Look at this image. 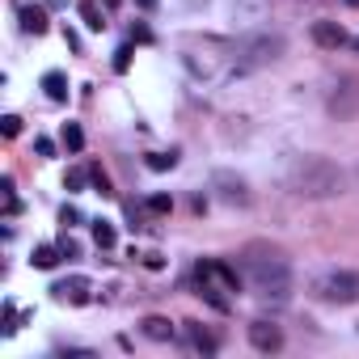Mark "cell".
<instances>
[{
    "label": "cell",
    "mask_w": 359,
    "mask_h": 359,
    "mask_svg": "<svg viewBox=\"0 0 359 359\" xmlns=\"http://www.w3.org/2000/svg\"><path fill=\"white\" fill-rule=\"evenodd\" d=\"M241 271H245V279H250V287H254L258 300L283 304L292 296V262L283 258V250H275L266 241H254L241 254Z\"/></svg>",
    "instance_id": "obj_1"
},
{
    "label": "cell",
    "mask_w": 359,
    "mask_h": 359,
    "mask_svg": "<svg viewBox=\"0 0 359 359\" xmlns=\"http://www.w3.org/2000/svg\"><path fill=\"white\" fill-rule=\"evenodd\" d=\"M283 182L296 199H338V195H346L342 165H334L330 156H317V152L296 156L283 173Z\"/></svg>",
    "instance_id": "obj_2"
},
{
    "label": "cell",
    "mask_w": 359,
    "mask_h": 359,
    "mask_svg": "<svg viewBox=\"0 0 359 359\" xmlns=\"http://www.w3.org/2000/svg\"><path fill=\"white\" fill-rule=\"evenodd\" d=\"M283 51H287V39L279 30H258V34H250L233 47V72L245 76V72L271 68L275 60H283Z\"/></svg>",
    "instance_id": "obj_3"
},
{
    "label": "cell",
    "mask_w": 359,
    "mask_h": 359,
    "mask_svg": "<svg viewBox=\"0 0 359 359\" xmlns=\"http://www.w3.org/2000/svg\"><path fill=\"white\" fill-rule=\"evenodd\" d=\"M309 287L325 304H355L359 300V271H321V275H313Z\"/></svg>",
    "instance_id": "obj_4"
},
{
    "label": "cell",
    "mask_w": 359,
    "mask_h": 359,
    "mask_svg": "<svg viewBox=\"0 0 359 359\" xmlns=\"http://www.w3.org/2000/svg\"><path fill=\"white\" fill-rule=\"evenodd\" d=\"M325 110H330V118L351 123L359 114V76H338L330 97H325Z\"/></svg>",
    "instance_id": "obj_5"
},
{
    "label": "cell",
    "mask_w": 359,
    "mask_h": 359,
    "mask_svg": "<svg viewBox=\"0 0 359 359\" xmlns=\"http://www.w3.org/2000/svg\"><path fill=\"white\" fill-rule=\"evenodd\" d=\"M195 283H208V287H220L224 296H237L241 292V275L224 262V258H203L195 266Z\"/></svg>",
    "instance_id": "obj_6"
},
{
    "label": "cell",
    "mask_w": 359,
    "mask_h": 359,
    "mask_svg": "<svg viewBox=\"0 0 359 359\" xmlns=\"http://www.w3.org/2000/svg\"><path fill=\"white\" fill-rule=\"evenodd\" d=\"M212 191H216V199L229 203V208H250V203H254L250 182H245L241 173H233V169H216V173H212Z\"/></svg>",
    "instance_id": "obj_7"
},
{
    "label": "cell",
    "mask_w": 359,
    "mask_h": 359,
    "mask_svg": "<svg viewBox=\"0 0 359 359\" xmlns=\"http://www.w3.org/2000/svg\"><path fill=\"white\" fill-rule=\"evenodd\" d=\"M89 292H93V283L85 275H68V279H55L51 283V296L60 304H89Z\"/></svg>",
    "instance_id": "obj_8"
},
{
    "label": "cell",
    "mask_w": 359,
    "mask_h": 359,
    "mask_svg": "<svg viewBox=\"0 0 359 359\" xmlns=\"http://www.w3.org/2000/svg\"><path fill=\"white\" fill-rule=\"evenodd\" d=\"M250 346L254 351H262V355H275V351H283V330L275 325V321H254L250 325Z\"/></svg>",
    "instance_id": "obj_9"
},
{
    "label": "cell",
    "mask_w": 359,
    "mask_h": 359,
    "mask_svg": "<svg viewBox=\"0 0 359 359\" xmlns=\"http://www.w3.org/2000/svg\"><path fill=\"white\" fill-rule=\"evenodd\" d=\"M309 34H313V43H317L321 51H338L342 43H351V39H346V30H342L338 22H313V30H309Z\"/></svg>",
    "instance_id": "obj_10"
},
{
    "label": "cell",
    "mask_w": 359,
    "mask_h": 359,
    "mask_svg": "<svg viewBox=\"0 0 359 359\" xmlns=\"http://www.w3.org/2000/svg\"><path fill=\"white\" fill-rule=\"evenodd\" d=\"M18 13H22V30H26V34H47V30H51L43 5H18Z\"/></svg>",
    "instance_id": "obj_11"
},
{
    "label": "cell",
    "mask_w": 359,
    "mask_h": 359,
    "mask_svg": "<svg viewBox=\"0 0 359 359\" xmlns=\"http://www.w3.org/2000/svg\"><path fill=\"white\" fill-rule=\"evenodd\" d=\"M140 334L144 338H152V342H173V325H169V317H156V313H148L144 321H140Z\"/></svg>",
    "instance_id": "obj_12"
},
{
    "label": "cell",
    "mask_w": 359,
    "mask_h": 359,
    "mask_svg": "<svg viewBox=\"0 0 359 359\" xmlns=\"http://www.w3.org/2000/svg\"><path fill=\"white\" fill-rule=\"evenodd\" d=\"M182 325H187V338H191V346H195V351H203V355H216V346H220V342H216V338H212V334H208L199 321H182Z\"/></svg>",
    "instance_id": "obj_13"
},
{
    "label": "cell",
    "mask_w": 359,
    "mask_h": 359,
    "mask_svg": "<svg viewBox=\"0 0 359 359\" xmlns=\"http://www.w3.org/2000/svg\"><path fill=\"white\" fill-rule=\"evenodd\" d=\"M30 262H34L39 271H55V266L64 262V250H60V245H34Z\"/></svg>",
    "instance_id": "obj_14"
},
{
    "label": "cell",
    "mask_w": 359,
    "mask_h": 359,
    "mask_svg": "<svg viewBox=\"0 0 359 359\" xmlns=\"http://www.w3.org/2000/svg\"><path fill=\"white\" fill-rule=\"evenodd\" d=\"M43 89L51 102H68V76L64 72H43Z\"/></svg>",
    "instance_id": "obj_15"
},
{
    "label": "cell",
    "mask_w": 359,
    "mask_h": 359,
    "mask_svg": "<svg viewBox=\"0 0 359 359\" xmlns=\"http://www.w3.org/2000/svg\"><path fill=\"white\" fill-rule=\"evenodd\" d=\"M76 13H81L85 30H106V13L93 5V0H81V5H76Z\"/></svg>",
    "instance_id": "obj_16"
},
{
    "label": "cell",
    "mask_w": 359,
    "mask_h": 359,
    "mask_svg": "<svg viewBox=\"0 0 359 359\" xmlns=\"http://www.w3.org/2000/svg\"><path fill=\"white\" fill-rule=\"evenodd\" d=\"M89 224H93V241H97L102 250H114V241H118L114 224H110V220H102V216H97V220H89Z\"/></svg>",
    "instance_id": "obj_17"
},
{
    "label": "cell",
    "mask_w": 359,
    "mask_h": 359,
    "mask_svg": "<svg viewBox=\"0 0 359 359\" xmlns=\"http://www.w3.org/2000/svg\"><path fill=\"white\" fill-rule=\"evenodd\" d=\"M60 140H64L68 152H81V148H85V131H81V123H64V135H60Z\"/></svg>",
    "instance_id": "obj_18"
},
{
    "label": "cell",
    "mask_w": 359,
    "mask_h": 359,
    "mask_svg": "<svg viewBox=\"0 0 359 359\" xmlns=\"http://www.w3.org/2000/svg\"><path fill=\"white\" fill-rule=\"evenodd\" d=\"M173 165H177V148H169V152H148V169L165 173V169H173Z\"/></svg>",
    "instance_id": "obj_19"
},
{
    "label": "cell",
    "mask_w": 359,
    "mask_h": 359,
    "mask_svg": "<svg viewBox=\"0 0 359 359\" xmlns=\"http://www.w3.org/2000/svg\"><path fill=\"white\" fill-rule=\"evenodd\" d=\"M85 182H89V169H68V173H64V191H68V195L85 191Z\"/></svg>",
    "instance_id": "obj_20"
},
{
    "label": "cell",
    "mask_w": 359,
    "mask_h": 359,
    "mask_svg": "<svg viewBox=\"0 0 359 359\" xmlns=\"http://www.w3.org/2000/svg\"><path fill=\"white\" fill-rule=\"evenodd\" d=\"M89 182H93V191H97V195H114V191H110V177H106V169H102V165H89Z\"/></svg>",
    "instance_id": "obj_21"
},
{
    "label": "cell",
    "mask_w": 359,
    "mask_h": 359,
    "mask_svg": "<svg viewBox=\"0 0 359 359\" xmlns=\"http://www.w3.org/2000/svg\"><path fill=\"white\" fill-rule=\"evenodd\" d=\"M131 55H135V47H131V43H123V47L114 51V72H127V68H131Z\"/></svg>",
    "instance_id": "obj_22"
},
{
    "label": "cell",
    "mask_w": 359,
    "mask_h": 359,
    "mask_svg": "<svg viewBox=\"0 0 359 359\" xmlns=\"http://www.w3.org/2000/svg\"><path fill=\"white\" fill-rule=\"evenodd\" d=\"M148 212L152 216H165V212H173V199L169 195H148Z\"/></svg>",
    "instance_id": "obj_23"
},
{
    "label": "cell",
    "mask_w": 359,
    "mask_h": 359,
    "mask_svg": "<svg viewBox=\"0 0 359 359\" xmlns=\"http://www.w3.org/2000/svg\"><path fill=\"white\" fill-rule=\"evenodd\" d=\"M60 224H64V229H72V224H81V212H76L72 203H64V208H60Z\"/></svg>",
    "instance_id": "obj_24"
},
{
    "label": "cell",
    "mask_w": 359,
    "mask_h": 359,
    "mask_svg": "<svg viewBox=\"0 0 359 359\" xmlns=\"http://www.w3.org/2000/svg\"><path fill=\"white\" fill-rule=\"evenodd\" d=\"M0 127H5V135L13 140V135L22 131V118H18V114H5V118H0Z\"/></svg>",
    "instance_id": "obj_25"
},
{
    "label": "cell",
    "mask_w": 359,
    "mask_h": 359,
    "mask_svg": "<svg viewBox=\"0 0 359 359\" xmlns=\"http://www.w3.org/2000/svg\"><path fill=\"white\" fill-rule=\"evenodd\" d=\"M34 152H39V156H55V144H51L47 135H39V140H34Z\"/></svg>",
    "instance_id": "obj_26"
},
{
    "label": "cell",
    "mask_w": 359,
    "mask_h": 359,
    "mask_svg": "<svg viewBox=\"0 0 359 359\" xmlns=\"http://www.w3.org/2000/svg\"><path fill=\"white\" fill-rule=\"evenodd\" d=\"M60 250H64V258H81V245L72 237H60Z\"/></svg>",
    "instance_id": "obj_27"
},
{
    "label": "cell",
    "mask_w": 359,
    "mask_h": 359,
    "mask_svg": "<svg viewBox=\"0 0 359 359\" xmlns=\"http://www.w3.org/2000/svg\"><path fill=\"white\" fill-rule=\"evenodd\" d=\"M229 5H237V9H254V13H258L266 0H229Z\"/></svg>",
    "instance_id": "obj_28"
},
{
    "label": "cell",
    "mask_w": 359,
    "mask_h": 359,
    "mask_svg": "<svg viewBox=\"0 0 359 359\" xmlns=\"http://www.w3.org/2000/svg\"><path fill=\"white\" fill-rule=\"evenodd\" d=\"M144 266H148V271H161V266H165V258H161V254H144Z\"/></svg>",
    "instance_id": "obj_29"
},
{
    "label": "cell",
    "mask_w": 359,
    "mask_h": 359,
    "mask_svg": "<svg viewBox=\"0 0 359 359\" xmlns=\"http://www.w3.org/2000/svg\"><path fill=\"white\" fill-rule=\"evenodd\" d=\"M131 39H135V43H152V34H148V26H135V30H131Z\"/></svg>",
    "instance_id": "obj_30"
},
{
    "label": "cell",
    "mask_w": 359,
    "mask_h": 359,
    "mask_svg": "<svg viewBox=\"0 0 359 359\" xmlns=\"http://www.w3.org/2000/svg\"><path fill=\"white\" fill-rule=\"evenodd\" d=\"M135 5H140L144 13H152V9H156V0H135Z\"/></svg>",
    "instance_id": "obj_31"
},
{
    "label": "cell",
    "mask_w": 359,
    "mask_h": 359,
    "mask_svg": "<svg viewBox=\"0 0 359 359\" xmlns=\"http://www.w3.org/2000/svg\"><path fill=\"white\" fill-rule=\"evenodd\" d=\"M351 51H355V55H359V34H355V39H351Z\"/></svg>",
    "instance_id": "obj_32"
},
{
    "label": "cell",
    "mask_w": 359,
    "mask_h": 359,
    "mask_svg": "<svg viewBox=\"0 0 359 359\" xmlns=\"http://www.w3.org/2000/svg\"><path fill=\"white\" fill-rule=\"evenodd\" d=\"M346 5H351V9H359V0H346Z\"/></svg>",
    "instance_id": "obj_33"
},
{
    "label": "cell",
    "mask_w": 359,
    "mask_h": 359,
    "mask_svg": "<svg viewBox=\"0 0 359 359\" xmlns=\"http://www.w3.org/2000/svg\"><path fill=\"white\" fill-rule=\"evenodd\" d=\"M106 5H118V0H106Z\"/></svg>",
    "instance_id": "obj_34"
},
{
    "label": "cell",
    "mask_w": 359,
    "mask_h": 359,
    "mask_svg": "<svg viewBox=\"0 0 359 359\" xmlns=\"http://www.w3.org/2000/svg\"><path fill=\"white\" fill-rule=\"evenodd\" d=\"M355 177H359V169H355Z\"/></svg>",
    "instance_id": "obj_35"
}]
</instances>
